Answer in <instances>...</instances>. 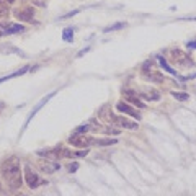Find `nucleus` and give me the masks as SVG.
I'll list each match as a JSON object with an SVG mask.
<instances>
[{
	"mask_svg": "<svg viewBox=\"0 0 196 196\" xmlns=\"http://www.w3.org/2000/svg\"><path fill=\"white\" fill-rule=\"evenodd\" d=\"M110 121L114 122V124H118V126H121V128H124V129H137V126H139L137 122L129 121V120H126V118H122V116H114V114L110 116Z\"/></svg>",
	"mask_w": 196,
	"mask_h": 196,
	"instance_id": "20e7f679",
	"label": "nucleus"
},
{
	"mask_svg": "<svg viewBox=\"0 0 196 196\" xmlns=\"http://www.w3.org/2000/svg\"><path fill=\"white\" fill-rule=\"evenodd\" d=\"M150 75H152V80L154 82H163V79H165V77L163 75H160V74H157V72H150Z\"/></svg>",
	"mask_w": 196,
	"mask_h": 196,
	"instance_id": "6ab92c4d",
	"label": "nucleus"
},
{
	"mask_svg": "<svg viewBox=\"0 0 196 196\" xmlns=\"http://www.w3.org/2000/svg\"><path fill=\"white\" fill-rule=\"evenodd\" d=\"M105 132H106V134H113V136H118V134H120L121 131H118L116 128H113V129H106V131H105Z\"/></svg>",
	"mask_w": 196,
	"mask_h": 196,
	"instance_id": "412c9836",
	"label": "nucleus"
},
{
	"mask_svg": "<svg viewBox=\"0 0 196 196\" xmlns=\"http://www.w3.org/2000/svg\"><path fill=\"white\" fill-rule=\"evenodd\" d=\"M131 92H132V90H126V100H128L129 103H132L134 106H137V108H146V105L142 103V101L139 100L137 97H134V95H132Z\"/></svg>",
	"mask_w": 196,
	"mask_h": 196,
	"instance_id": "0eeeda50",
	"label": "nucleus"
},
{
	"mask_svg": "<svg viewBox=\"0 0 196 196\" xmlns=\"http://www.w3.org/2000/svg\"><path fill=\"white\" fill-rule=\"evenodd\" d=\"M62 39L67 41V43H71V41L74 39V30L72 28H65V30L62 31Z\"/></svg>",
	"mask_w": 196,
	"mask_h": 196,
	"instance_id": "4468645a",
	"label": "nucleus"
},
{
	"mask_svg": "<svg viewBox=\"0 0 196 196\" xmlns=\"http://www.w3.org/2000/svg\"><path fill=\"white\" fill-rule=\"evenodd\" d=\"M87 154H88V149H85V150H79V152H75L74 155H75V157H85Z\"/></svg>",
	"mask_w": 196,
	"mask_h": 196,
	"instance_id": "4be33fe9",
	"label": "nucleus"
},
{
	"mask_svg": "<svg viewBox=\"0 0 196 196\" xmlns=\"http://www.w3.org/2000/svg\"><path fill=\"white\" fill-rule=\"evenodd\" d=\"M24 26L22 24H8V28L3 26V34H13V33H18V31H23Z\"/></svg>",
	"mask_w": 196,
	"mask_h": 196,
	"instance_id": "9d476101",
	"label": "nucleus"
},
{
	"mask_svg": "<svg viewBox=\"0 0 196 196\" xmlns=\"http://www.w3.org/2000/svg\"><path fill=\"white\" fill-rule=\"evenodd\" d=\"M79 13V10H74V12H71V13H67V15H64V16H61V20H65V18H71V16H74V15H77Z\"/></svg>",
	"mask_w": 196,
	"mask_h": 196,
	"instance_id": "5701e85b",
	"label": "nucleus"
},
{
	"mask_svg": "<svg viewBox=\"0 0 196 196\" xmlns=\"http://www.w3.org/2000/svg\"><path fill=\"white\" fill-rule=\"evenodd\" d=\"M90 129V124H82V126H79V128L75 129V132L74 134H79V136H82V134H87V131Z\"/></svg>",
	"mask_w": 196,
	"mask_h": 196,
	"instance_id": "a211bd4d",
	"label": "nucleus"
},
{
	"mask_svg": "<svg viewBox=\"0 0 196 196\" xmlns=\"http://www.w3.org/2000/svg\"><path fill=\"white\" fill-rule=\"evenodd\" d=\"M0 108H2V103H0Z\"/></svg>",
	"mask_w": 196,
	"mask_h": 196,
	"instance_id": "a878e982",
	"label": "nucleus"
},
{
	"mask_svg": "<svg viewBox=\"0 0 196 196\" xmlns=\"http://www.w3.org/2000/svg\"><path fill=\"white\" fill-rule=\"evenodd\" d=\"M20 172H22V169H20V162L16 159L7 160V162L3 163V167H2V175H3V178H7V180H12V178L18 177Z\"/></svg>",
	"mask_w": 196,
	"mask_h": 196,
	"instance_id": "f257e3e1",
	"label": "nucleus"
},
{
	"mask_svg": "<svg viewBox=\"0 0 196 196\" xmlns=\"http://www.w3.org/2000/svg\"><path fill=\"white\" fill-rule=\"evenodd\" d=\"M126 26V23H122V22H120V23H114V24H111V26H108V28H105V33H110V31H116V30H122V28Z\"/></svg>",
	"mask_w": 196,
	"mask_h": 196,
	"instance_id": "2eb2a0df",
	"label": "nucleus"
},
{
	"mask_svg": "<svg viewBox=\"0 0 196 196\" xmlns=\"http://www.w3.org/2000/svg\"><path fill=\"white\" fill-rule=\"evenodd\" d=\"M142 97L149 101H159L160 100V93L157 90H150V93H142Z\"/></svg>",
	"mask_w": 196,
	"mask_h": 196,
	"instance_id": "ddd939ff",
	"label": "nucleus"
},
{
	"mask_svg": "<svg viewBox=\"0 0 196 196\" xmlns=\"http://www.w3.org/2000/svg\"><path fill=\"white\" fill-rule=\"evenodd\" d=\"M90 144H95L100 147H106V146H114L118 144L116 139H90Z\"/></svg>",
	"mask_w": 196,
	"mask_h": 196,
	"instance_id": "6e6552de",
	"label": "nucleus"
},
{
	"mask_svg": "<svg viewBox=\"0 0 196 196\" xmlns=\"http://www.w3.org/2000/svg\"><path fill=\"white\" fill-rule=\"evenodd\" d=\"M116 110L120 111V113H124V114H129L131 118H136V120H141V113H139L137 110H134L132 106H129V105H126L124 101H120V103H116Z\"/></svg>",
	"mask_w": 196,
	"mask_h": 196,
	"instance_id": "39448f33",
	"label": "nucleus"
},
{
	"mask_svg": "<svg viewBox=\"0 0 196 196\" xmlns=\"http://www.w3.org/2000/svg\"><path fill=\"white\" fill-rule=\"evenodd\" d=\"M170 54H172V59H173L175 62H178L180 65H183V67L193 65V61H191V59L188 57V56L185 54L183 51H180V49H173V51H172Z\"/></svg>",
	"mask_w": 196,
	"mask_h": 196,
	"instance_id": "7ed1b4c3",
	"label": "nucleus"
},
{
	"mask_svg": "<svg viewBox=\"0 0 196 196\" xmlns=\"http://www.w3.org/2000/svg\"><path fill=\"white\" fill-rule=\"evenodd\" d=\"M23 185V178H22V175H18V177H15V178H12V180H8V186H10V190H16V188H20Z\"/></svg>",
	"mask_w": 196,
	"mask_h": 196,
	"instance_id": "f8f14e48",
	"label": "nucleus"
},
{
	"mask_svg": "<svg viewBox=\"0 0 196 196\" xmlns=\"http://www.w3.org/2000/svg\"><path fill=\"white\" fill-rule=\"evenodd\" d=\"M24 180H26L28 186H30L31 190L38 188L39 185H43V183H48V181L41 180V178L38 177V173H34V172L31 170V167H26V169H24Z\"/></svg>",
	"mask_w": 196,
	"mask_h": 196,
	"instance_id": "f03ea898",
	"label": "nucleus"
},
{
	"mask_svg": "<svg viewBox=\"0 0 196 196\" xmlns=\"http://www.w3.org/2000/svg\"><path fill=\"white\" fill-rule=\"evenodd\" d=\"M54 95H56V92H51V93H49V95H48V97H44V98H43V100H41V101H39V103H38V105H36V108H34V110H33V111H31V113H30V116H28V120H26V126H28V124H30V121H31V120H33V116H34V114H36V113H38V111H39V110H41V108H43V106H44V105H46V103H48V101H49V100H51V98H52V97H54Z\"/></svg>",
	"mask_w": 196,
	"mask_h": 196,
	"instance_id": "423d86ee",
	"label": "nucleus"
},
{
	"mask_svg": "<svg viewBox=\"0 0 196 196\" xmlns=\"http://www.w3.org/2000/svg\"><path fill=\"white\" fill-rule=\"evenodd\" d=\"M77 169H79V163H77V162H74V163H69V165H67V170L71 172V173H75V172H77Z\"/></svg>",
	"mask_w": 196,
	"mask_h": 196,
	"instance_id": "aec40b11",
	"label": "nucleus"
},
{
	"mask_svg": "<svg viewBox=\"0 0 196 196\" xmlns=\"http://www.w3.org/2000/svg\"><path fill=\"white\" fill-rule=\"evenodd\" d=\"M172 97L173 98H177V100H180V101H186L188 98V93H180V92H172Z\"/></svg>",
	"mask_w": 196,
	"mask_h": 196,
	"instance_id": "f3484780",
	"label": "nucleus"
},
{
	"mask_svg": "<svg viewBox=\"0 0 196 196\" xmlns=\"http://www.w3.org/2000/svg\"><path fill=\"white\" fill-rule=\"evenodd\" d=\"M24 72H28V67L24 65L23 69H20V71H15V72H12V74H8V75H5V77H2L0 79V83L2 82H7V80H10V79H13V77H18V75H23Z\"/></svg>",
	"mask_w": 196,
	"mask_h": 196,
	"instance_id": "9b49d317",
	"label": "nucleus"
},
{
	"mask_svg": "<svg viewBox=\"0 0 196 196\" xmlns=\"http://www.w3.org/2000/svg\"><path fill=\"white\" fill-rule=\"evenodd\" d=\"M15 16L18 20H22V22H31V20H33V12H31V10H26V12H16Z\"/></svg>",
	"mask_w": 196,
	"mask_h": 196,
	"instance_id": "1a4fd4ad",
	"label": "nucleus"
},
{
	"mask_svg": "<svg viewBox=\"0 0 196 196\" xmlns=\"http://www.w3.org/2000/svg\"><path fill=\"white\" fill-rule=\"evenodd\" d=\"M159 62H160V65H162V67L165 69V71L169 72V74H173V75H175V74H177V72H175L173 69H172L170 65H169V64H167V62H165V59H163L162 56H159Z\"/></svg>",
	"mask_w": 196,
	"mask_h": 196,
	"instance_id": "dca6fc26",
	"label": "nucleus"
},
{
	"mask_svg": "<svg viewBox=\"0 0 196 196\" xmlns=\"http://www.w3.org/2000/svg\"><path fill=\"white\" fill-rule=\"evenodd\" d=\"M16 196H26V195H16Z\"/></svg>",
	"mask_w": 196,
	"mask_h": 196,
	"instance_id": "393cba45",
	"label": "nucleus"
},
{
	"mask_svg": "<svg viewBox=\"0 0 196 196\" xmlns=\"http://www.w3.org/2000/svg\"><path fill=\"white\" fill-rule=\"evenodd\" d=\"M186 46L190 49H196V41H191V43H186Z\"/></svg>",
	"mask_w": 196,
	"mask_h": 196,
	"instance_id": "b1692460",
	"label": "nucleus"
}]
</instances>
